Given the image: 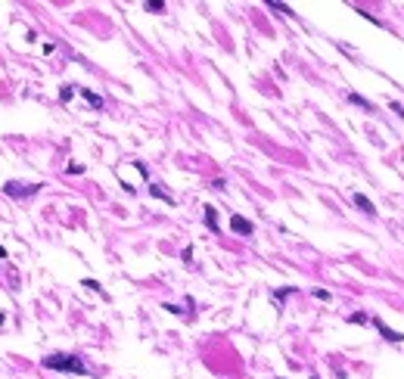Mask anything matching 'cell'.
Here are the masks:
<instances>
[{
    "label": "cell",
    "mask_w": 404,
    "mask_h": 379,
    "mask_svg": "<svg viewBox=\"0 0 404 379\" xmlns=\"http://www.w3.org/2000/svg\"><path fill=\"white\" fill-rule=\"evenodd\" d=\"M40 367L60 370V373H75V376H87L90 373L87 364H84L78 355H65V351H53V355H47L44 360H40Z\"/></svg>",
    "instance_id": "obj_1"
},
{
    "label": "cell",
    "mask_w": 404,
    "mask_h": 379,
    "mask_svg": "<svg viewBox=\"0 0 404 379\" xmlns=\"http://www.w3.org/2000/svg\"><path fill=\"white\" fill-rule=\"evenodd\" d=\"M40 187L44 183H25V180H6L3 183V193L10 199H31V196H38Z\"/></svg>",
    "instance_id": "obj_2"
},
{
    "label": "cell",
    "mask_w": 404,
    "mask_h": 379,
    "mask_svg": "<svg viewBox=\"0 0 404 379\" xmlns=\"http://www.w3.org/2000/svg\"><path fill=\"white\" fill-rule=\"evenodd\" d=\"M230 230L240 233V237H252V233H255V224H252L249 218H242V215H233L230 218Z\"/></svg>",
    "instance_id": "obj_3"
},
{
    "label": "cell",
    "mask_w": 404,
    "mask_h": 379,
    "mask_svg": "<svg viewBox=\"0 0 404 379\" xmlns=\"http://www.w3.org/2000/svg\"><path fill=\"white\" fill-rule=\"evenodd\" d=\"M370 323H373L376 330L383 333V339H385V342H404V336H401L398 330H389V326H385V323H383L380 317H373V320H370Z\"/></svg>",
    "instance_id": "obj_4"
},
{
    "label": "cell",
    "mask_w": 404,
    "mask_h": 379,
    "mask_svg": "<svg viewBox=\"0 0 404 379\" xmlns=\"http://www.w3.org/2000/svg\"><path fill=\"white\" fill-rule=\"evenodd\" d=\"M351 202H355V205L361 208V212H364L367 218H376V205H373V202H370L367 196H364V193H355V196H351Z\"/></svg>",
    "instance_id": "obj_5"
},
{
    "label": "cell",
    "mask_w": 404,
    "mask_h": 379,
    "mask_svg": "<svg viewBox=\"0 0 404 379\" xmlns=\"http://www.w3.org/2000/svg\"><path fill=\"white\" fill-rule=\"evenodd\" d=\"M202 212H205V215H202V218H205V227H208L212 233H218V212H215L212 205H205Z\"/></svg>",
    "instance_id": "obj_6"
},
{
    "label": "cell",
    "mask_w": 404,
    "mask_h": 379,
    "mask_svg": "<svg viewBox=\"0 0 404 379\" xmlns=\"http://www.w3.org/2000/svg\"><path fill=\"white\" fill-rule=\"evenodd\" d=\"M81 97H84V100H87V103H90V106H94V109H97V112H100V109H103V97H97V94H94V90H87V87H81Z\"/></svg>",
    "instance_id": "obj_7"
},
{
    "label": "cell",
    "mask_w": 404,
    "mask_h": 379,
    "mask_svg": "<svg viewBox=\"0 0 404 379\" xmlns=\"http://www.w3.org/2000/svg\"><path fill=\"white\" fill-rule=\"evenodd\" d=\"M149 193H153L156 199H162V202H168V205H174V196H171V193H165L162 187H159V183H153V187H149Z\"/></svg>",
    "instance_id": "obj_8"
},
{
    "label": "cell",
    "mask_w": 404,
    "mask_h": 379,
    "mask_svg": "<svg viewBox=\"0 0 404 379\" xmlns=\"http://www.w3.org/2000/svg\"><path fill=\"white\" fill-rule=\"evenodd\" d=\"M348 103H355V106H361V109H367V112H373V103H370V100H364L361 94H348Z\"/></svg>",
    "instance_id": "obj_9"
},
{
    "label": "cell",
    "mask_w": 404,
    "mask_h": 379,
    "mask_svg": "<svg viewBox=\"0 0 404 379\" xmlns=\"http://www.w3.org/2000/svg\"><path fill=\"white\" fill-rule=\"evenodd\" d=\"M143 6H146L149 13H162V10H165V3H162V0H146Z\"/></svg>",
    "instance_id": "obj_10"
},
{
    "label": "cell",
    "mask_w": 404,
    "mask_h": 379,
    "mask_svg": "<svg viewBox=\"0 0 404 379\" xmlns=\"http://www.w3.org/2000/svg\"><path fill=\"white\" fill-rule=\"evenodd\" d=\"M72 94H75V84H65V87L60 90V100H62V103H69V100H72Z\"/></svg>",
    "instance_id": "obj_11"
},
{
    "label": "cell",
    "mask_w": 404,
    "mask_h": 379,
    "mask_svg": "<svg viewBox=\"0 0 404 379\" xmlns=\"http://www.w3.org/2000/svg\"><path fill=\"white\" fill-rule=\"evenodd\" d=\"M292 292H296V286H286V289H277V292H274V299H277V301H283L286 296H292Z\"/></svg>",
    "instance_id": "obj_12"
},
{
    "label": "cell",
    "mask_w": 404,
    "mask_h": 379,
    "mask_svg": "<svg viewBox=\"0 0 404 379\" xmlns=\"http://www.w3.org/2000/svg\"><path fill=\"white\" fill-rule=\"evenodd\" d=\"M84 286H87V289H94V292H100V296H106V292H103V286H100L97 280H84Z\"/></svg>",
    "instance_id": "obj_13"
},
{
    "label": "cell",
    "mask_w": 404,
    "mask_h": 379,
    "mask_svg": "<svg viewBox=\"0 0 404 379\" xmlns=\"http://www.w3.org/2000/svg\"><path fill=\"white\" fill-rule=\"evenodd\" d=\"M314 299H321V301H330V292H326V289H314Z\"/></svg>",
    "instance_id": "obj_14"
},
{
    "label": "cell",
    "mask_w": 404,
    "mask_h": 379,
    "mask_svg": "<svg viewBox=\"0 0 404 379\" xmlns=\"http://www.w3.org/2000/svg\"><path fill=\"white\" fill-rule=\"evenodd\" d=\"M348 320H351V323H367V314H351Z\"/></svg>",
    "instance_id": "obj_15"
},
{
    "label": "cell",
    "mask_w": 404,
    "mask_h": 379,
    "mask_svg": "<svg viewBox=\"0 0 404 379\" xmlns=\"http://www.w3.org/2000/svg\"><path fill=\"white\" fill-rule=\"evenodd\" d=\"M0 258H6V249L3 246H0Z\"/></svg>",
    "instance_id": "obj_16"
},
{
    "label": "cell",
    "mask_w": 404,
    "mask_h": 379,
    "mask_svg": "<svg viewBox=\"0 0 404 379\" xmlns=\"http://www.w3.org/2000/svg\"><path fill=\"white\" fill-rule=\"evenodd\" d=\"M0 326H3V311H0Z\"/></svg>",
    "instance_id": "obj_17"
},
{
    "label": "cell",
    "mask_w": 404,
    "mask_h": 379,
    "mask_svg": "<svg viewBox=\"0 0 404 379\" xmlns=\"http://www.w3.org/2000/svg\"><path fill=\"white\" fill-rule=\"evenodd\" d=\"M311 379H317V376H311Z\"/></svg>",
    "instance_id": "obj_18"
}]
</instances>
